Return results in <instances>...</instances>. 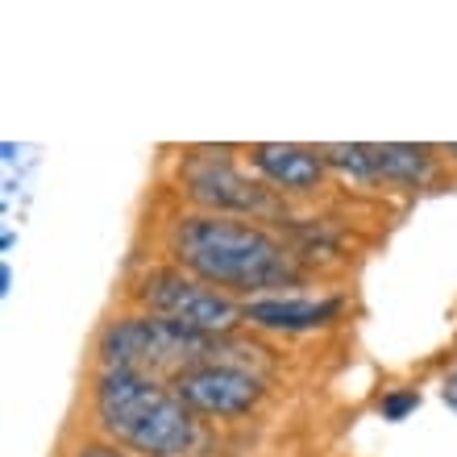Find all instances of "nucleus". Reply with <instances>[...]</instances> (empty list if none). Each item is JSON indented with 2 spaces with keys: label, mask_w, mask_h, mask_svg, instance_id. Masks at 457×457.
I'll return each mask as SVG.
<instances>
[{
  "label": "nucleus",
  "mask_w": 457,
  "mask_h": 457,
  "mask_svg": "<svg viewBox=\"0 0 457 457\" xmlns=\"http://www.w3.org/2000/svg\"><path fill=\"white\" fill-rule=\"evenodd\" d=\"M170 266L225 295H262L303 283V262L287 241L258 220L220 212H183L167 225Z\"/></svg>",
  "instance_id": "f257e3e1"
},
{
  "label": "nucleus",
  "mask_w": 457,
  "mask_h": 457,
  "mask_svg": "<svg viewBox=\"0 0 457 457\" xmlns=\"http://www.w3.org/2000/svg\"><path fill=\"white\" fill-rule=\"evenodd\" d=\"M92 420L112 445L142 457H192L204 441L195 411L162 378L100 366L92 383Z\"/></svg>",
  "instance_id": "f03ea898"
},
{
  "label": "nucleus",
  "mask_w": 457,
  "mask_h": 457,
  "mask_svg": "<svg viewBox=\"0 0 457 457\" xmlns=\"http://www.w3.org/2000/svg\"><path fill=\"white\" fill-rule=\"evenodd\" d=\"M96 353L104 366H120V370H142V374H175L200 361H225L220 358V337L195 333V328L167 320L154 312H129L117 316L100 328Z\"/></svg>",
  "instance_id": "7ed1b4c3"
},
{
  "label": "nucleus",
  "mask_w": 457,
  "mask_h": 457,
  "mask_svg": "<svg viewBox=\"0 0 457 457\" xmlns=\"http://www.w3.org/2000/svg\"><path fill=\"white\" fill-rule=\"evenodd\" d=\"M133 300L142 303V312L179 320V325L195 328V333H208V337H228L237 325H245V303H237L225 291L192 278L179 266L145 270L142 283L133 287Z\"/></svg>",
  "instance_id": "20e7f679"
},
{
  "label": "nucleus",
  "mask_w": 457,
  "mask_h": 457,
  "mask_svg": "<svg viewBox=\"0 0 457 457\" xmlns=\"http://www.w3.org/2000/svg\"><path fill=\"white\" fill-rule=\"evenodd\" d=\"M183 195L200 212H220V217H245V220H283V200L266 179L241 175L225 154L195 150L183 158Z\"/></svg>",
  "instance_id": "39448f33"
},
{
  "label": "nucleus",
  "mask_w": 457,
  "mask_h": 457,
  "mask_svg": "<svg viewBox=\"0 0 457 457\" xmlns=\"http://www.w3.org/2000/svg\"><path fill=\"white\" fill-rule=\"evenodd\" d=\"M170 391L195 411V416H208V420H237V416H250L266 395V383L245 366H233V361H200V366H187L170 378Z\"/></svg>",
  "instance_id": "423d86ee"
},
{
  "label": "nucleus",
  "mask_w": 457,
  "mask_h": 457,
  "mask_svg": "<svg viewBox=\"0 0 457 457\" xmlns=\"http://www.w3.org/2000/svg\"><path fill=\"white\" fill-rule=\"evenodd\" d=\"M250 162L278 195H316L328 179L320 150H308V145L262 142L250 150Z\"/></svg>",
  "instance_id": "0eeeda50"
},
{
  "label": "nucleus",
  "mask_w": 457,
  "mask_h": 457,
  "mask_svg": "<svg viewBox=\"0 0 457 457\" xmlns=\"http://www.w3.org/2000/svg\"><path fill=\"white\" fill-rule=\"evenodd\" d=\"M345 312L341 295H316V300H295V295H262V300H245V325L262 328V333H316L328 328Z\"/></svg>",
  "instance_id": "6e6552de"
},
{
  "label": "nucleus",
  "mask_w": 457,
  "mask_h": 457,
  "mask_svg": "<svg viewBox=\"0 0 457 457\" xmlns=\"http://www.w3.org/2000/svg\"><path fill=\"white\" fill-rule=\"evenodd\" d=\"M378 183H399V187H424L436 175L433 145H408V142H383L366 145Z\"/></svg>",
  "instance_id": "1a4fd4ad"
},
{
  "label": "nucleus",
  "mask_w": 457,
  "mask_h": 457,
  "mask_svg": "<svg viewBox=\"0 0 457 457\" xmlns=\"http://www.w3.org/2000/svg\"><path fill=\"white\" fill-rule=\"evenodd\" d=\"M320 158H325L328 170H337L345 179L361 183V187H370L374 179V167H370V154H366V145H320Z\"/></svg>",
  "instance_id": "9d476101"
},
{
  "label": "nucleus",
  "mask_w": 457,
  "mask_h": 457,
  "mask_svg": "<svg viewBox=\"0 0 457 457\" xmlns=\"http://www.w3.org/2000/svg\"><path fill=\"white\" fill-rule=\"evenodd\" d=\"M416 408H420V391H416V386H403V391H386L383 403H378L383 420H408Z\"/></svg>",
  "instance_id": "9b49d317"
},
{
  "label": "nucleus",
  "mask_w": 457,
  "mask_h": 457,
  "mask_svg": "<svg viewBox=\"0 0 457 457\" xmlns=\"http://www.w3.org/2000/svg\"><path fill=\"white\" fill-rule=\"evenodd\" d=\"M71 457H125L120 445H109V441H84L79 449H71Z\"/></svg>",
  "instance_id": "f8f14e48"
},
{
  "label": "nucleus",
  "mask_w": 457,
  "mask_h": 457,
  "mask_svg": "<svg viewBox=\"0 0 457 457\" xmlns=\"http://www.w3.org/2000/svg\"><path fill=\"white\" fill-rule=\"evenodd\" d=\"M441 399H445V408L457 416V366L445 374V378H441Z\"/></svg>",
  "instance_id": "ddd939ff"
},
{
  "label": "nucleus",
  "mask_w": 457,
  "mask_h": 457,
  "mask_svg": "<svg viewBox=\"0 0 457 457\" xmlns=\"http://www.w3.org/2000/svg\"><path fill=\"white\" fill-rule=\"evenodd\" d=\"M445 154H449V162H457V142H449V145H445Z\"/></svg>",
  "instance_id": "4468645a"
}]
</instances>
